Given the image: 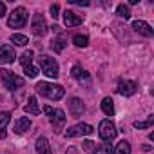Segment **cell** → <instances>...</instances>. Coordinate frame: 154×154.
Instances as JSON below:
<instances>
[{
	"mask_svg": "<svg viewBox=\"0 0 154 154\" xmlns=\"http://www.w3.org/2000/svg\"><path fill=\"white\" fill-rule=\"evenodd\" d=\"M93 154H111V149L107 147V145H100V147H96L94 149V152Z\"/></svg>",
	"mask_w": 154,
	"mask_h": 154,
	"instance_id": "83f0119b",
	"label": "cell"
},
{
	"mask_svg": "<svg viewBox=\"0 0 154 154\" xmlns=\"http://www.w3.org/2000/svg\"><path fill=\"white\" fill-rule=\"evenodd\" d=\"M24 111H26V112H29V114H35V116H38L42 109L38 107V100H36L35 96H31V98L27 100V105L24 107Z\"/></svg>",
	"mask_w": 154,
	"mask_h": 154,
	"instance_id": "e0dca14e",
	"label": "cell"
},
{
	"mask_svg": "<svg viewBox=\"0 0 154 154\" xmlns=\"http://www.w3.org/2000/svg\"><path fill=\"white\" fill-rule=\"evenodd\" d=\"M93 132H94V129L89 123H78V125H74V127H69L65 131V136L67 138H76V136H89Z\"/></svg>",
	"mask_w": 154,
	"mask_h": 154,
	"instance_id": "8992f818",
	"label": "cell"
},
{
	"mask_svg": "<svg viewBox=\"0 0 154 154\" xmlns=\"http://www.w3.org/2000/svg\"><path fill=\"white\" fill-rule=\"evenodd\" d=\"M154 123V116H149L145 122H134V129H149Z\"/></svg>",
	"mask_w": 154,
	"mask_h": 154,
	"instance_id": "d4e9b609",
	"label": "cell"
},
{
	"mask_svg": "<svg viewBox=\"0 0 154 154\" xmlns=\"http://www.w3.org/2000/svg\"><path fill=\"white\" fill-rule=\"evenodd\" d=\"M38 63H40V71L45 74V76H49V78H58V62L54 60V58H51V56H47V54H40L38 56Z\"/></svg>",
	"mask_w": 154,
	"mask_h": 154,
	"instance_id": "7a4b0ae2",
	"label": "cell"
},
{
	"mask_svg": "<svg viewBox=\"0 0 154 154\" xmlns=\"http://www.w3.org/2000/svg\"><path fill=\"white\" fill-rule=\"evenodd\" d=\"M11 114L9 112H0V140H4L8 136V125H9Z\"/></svg>",
	"mask_w": 154,
	"mask_h": 154,
	"instance_id": "5bb4252c",
	"label": "cell"
},
{
	"mask_svg": "<svg viewBox=\"0 0 154 154\" xmlns=\"http://www.w3.org/2000/svg\"><path fill=\"white\" fill-rule=\"evenodd\" d=\"M35 149H36V152H38V154H51L49 140H47L45 136H42V138H38V140H36V143H35Z\"/></svg>",
	"mask_w": 154,
	"mask_h": 154,
	"instance_id": "2e32d148",
	"label": "cell"
},
{
	"mask_svg": "<svg viewBox=\"0 0 154 154\" xmlns=\"http://www.w3.org/2000/svg\"><path fill=\"white\" fill-rule=\"evenodd\" d=\"M98 134H100L102 140L112 141V140L116 138L118 131H116V127H114V123H112L111 120H102V122H100V127H98Z\"/></svg>",
	"mask_w": 154,
	"mask_h": 154,
	"instance_id": "5b68a950",
	"label": "cell"
},
{
	"mask_svg": "<svg viewBox=\"0 0 154 154\" xmlns=\"http://www.w3.org/2000/svg\"><path fill=\"white\" fill-rule=\"evenodd\" d=\"M72 42H74L76 47H85V45L89 44V38H87L85 35H76V36L72 38Z\"/></svg>",
	"mask_w": 154,
	"mask_h": 154,
	"instance_id": "cb8c5ba5",
	"label": "cell"
},
{
	"mask_svg": "<svg viewBox=\"0 0 154 154\" xmlns=\"http://www.w3.org/2000/svg\"><path fill=\"white\" fill-rule=\"evenodd\" d=\"M51 123H53V127L56 129V132L62 131V127H63V123H65V114H63L62 109H54V114L51 116Z\"/></svg>",
	"mask_w": 154,
	"mask_h": 154,
	"instance_id": "4fadbf2b",
	"label": "cell"
},
{
	"mask_svg": "<svg viewBox=\"0 0 154 154\" xmlns=\"http://www.w3.org/2000/svg\"><path fill=\"white\" fill-rule=\"evenodd\" d=\"M17 60V53L11 45H0V63H13Z\"/></svg>",
	"mask_w": 154,
	"mask_h": 154,
	"instance_id": "9c48e42d",
	"label": "cell"
},
{
	"mask_svg": "<svg viewBox=\"0 0 154 154\" xmlns=\"http://www.w3.org/2000/svg\"><path fill=\"white\" fill-rule=\"evenodd\" d=\"M31 31H33V35H36V36H44V35L47 33V26H45L44 15H40V13H35V15H33Z\"/></svg>",
	"mask_w": 154,
	"mask_h": 154,
	"instance_id": "52a82bcc",
	"label": "cell"
},
{
	"mask_svg": "<svg viewBox=\"0 0 154 154\" xmlns=\"http://www.w3.org/2000/svg\"><path fill=\"white\" fill-rule=\"evenodd\" d=\"M27 24V11L26 8H17L11 15H9V20H8V26L13 27V29H20Z\"/></svg>",
	"mask_w": 154,
	"mask_h": 154,
	"instance_id": "277c9868",
	"label": "cell"
},
{
	"mask_svg": "<svg viewBox=\"0 0 154 154\" xmlns=\"http://www.w3.org/2000/svg\"><path fill=\"white\" fill-rule=\"evenodd\" d=\"M29 129H31V120H29V118L22 116L20 120H17V123H15V132H17V134H24V132H27Z\"/></svg>",
	"mask_w": 154,
	"mask_h": 154,
	"instance_id": "9a60e30c",
	"label": "cell"
},
{
	"mask_svg": "<svg viewBox=\"0 0 154 154\" xmlns=\"http://www.w3.org/2000/svg\"><path fill=\"white\" fill-rule=\"evenodd\" d=\"M102 111L107 114V116H112L114 114V103L111 98H103L102 100Z\"/></svg>",
	"mask_w": 154,
	"mask_h": 154,
	"instance_id": "44dd1931",
	"label": "cell"
},
{
	"mask_svg": "<svg viewBox=\"0 0 154 154\" xmlns=\"http://www.w3.org/2000/svg\"><path fill=\"white\" fill-rule=\"evenodd\" d=\"M112 154H131V143H129L127 140H122V141L116 145V149H114Z\"/></svg>",
	"mask_w": 154,
	"mask_h": 154,
	"instance_id": "d6986e66",
	"label": "cell"
},
{
	"mask_svg": "<svg viewBox=\"0 0 154 154\" xmlns=\"http://www.w3.org/2000/svg\"><path fill=\"white\" fill-rule=\"evenodd\" d=\"M33 56H35V54H33V51H31V49H27V51L20 56V63H22V67L31 65V63H33Z\"/></svg>",
	"mask_w": 154,
	"mask_h": 154,
	"instance_id": "603a6c76",
	"label": "cell"
},
{
	"mask_svg": "<svg viewBox=\"0 0 154 154\" xmlns=\"http://www.w3.org/2000/svg\"><path fill=\"white\" fill-rule=\"evenodd\" d=\"M11 44H15V45H18V47H24V45L29 44V38H27L26 35H18V33H15V35L11 36Z\"/></svg>",
	"mask_w": 154,
	"mask_h": 154,
	"instance_id": "ffe728a7",
	"label": "cell"
},
{
	"mask_svg": "<svg viewBox=\"0 0 154 154\" xmlns=\"http://www.w3.org/2000/svg\"><path fill=\"white\" fill-rule=\"evenodd\" d=\"M63 47H65V42H63V40H53V42H51V49H53L54 53H62Z\"/></svg>",
	"mask_w": 154,
	"mask_h": 154,
	"instance_id": "4316f807",
	"label": "cell"
},
{
	"mask_svg": "<svg viewBox=\"0 0 154 154\" xmlns=\"http://www.w3.org/2000/svg\"><path fill=\"white\" fill-rule=\"evenodd\" d=\"M63 22H65L67 27H74V26H80V24H82V17H78L74 11L65 9V11H63Z\"/></svg>",
	"mask_w": 154,
	"mask_h": 154,
	"instance_id": "7c38bea8",
	"label": "cell"
},
{
	"mask_svg": "<svg viewBox=\"0 0 154 154\" xmlns=\"http://www.w3.org/2000/svg\"><path fill=\"white\" fill-rule=\"evenodd\" d=\"M71 4H76V6H89L87 0H71Z\"/></svg>",
	"mask_w": 154,
	"mask_h": 154,
	"instance_id": "1f68e13d",
	"label": "cell"
},
{
	"mask_svg": "<svg viewBox=\"0 0 154 154\" xmlns=\"http://www.w3.org/2000/svg\"><path fill=\"white\" fill-rule=\"evenodd\" d=\"M132 29H134L136 33H140V35L147 36V38H150V36L154 35L152 27H150L147 22H143V20H136V22H132Z\"/></svg>",
	"mask_w": 154,
	"mask_h": 154,
	"instance_id": "8fae6325",
	"label": "cell"
},
{
	"mask_svg": "<svg viewBox=\"0 0 154 154\" xmlns=\"http://www.w3.org/2000/svg\"><path fill=\"white\" fill-rule=\"evenodd\" d=\"M84 149H85L87 152H91V154H93V152H94V149H96V143H93V141H89V140H87V141H84Z\"/></svg>",
	"mask_w": 154,
	"mask_h": 154,
	"instance_id": "f1b7e54d",
	"label": "cell"
},
{
	"mask_svg": "<svg viewBox=\"0 0 154 154\" xmlns=\"http://www.w3.org/2000/svg\"><path fill=\"white\" fill-rule=\"evenodd\" d=\"M49 11H51V17H53V18H58V11H60V8H58V4H53Z\"/></svg>",
	"mask_w": 154,
	"mask_h": 154,
	"instance_id": "f546056e",
	"label": "cell"
},
{
	"mask_svg": "<svg viewBox=\"0 0 154 154\" xmlns=\"http://www.w3.org/2000/svg\"><path fill=\"white\" fill-rule=\"evenodd\" d=\"M24 72H26V76H29V78H36V76H38V67H35L31 63V65L24 67Z\"/></svg>",
	"mask_w": 154,
	"mask_h": 154,
	"instance_id": "484cf974",
	"label": "cell"
},
{
	"mask_svg": "<svg viewBox=\"0 0 154 154\" xmlns=\"http://www.w3.org/2000/svg\"><path fill=\"white\" fill-rule=\"evenodd\" d=\"M69 112H71L74 118L82 116V114L85 112V105H84V102H82L80 98H71V100H69Z\"/></svg>",
	"mask_w": 154,
	"mask_h": 154,
	"instance_id": "30bf717a",
	"label": "cell"
},
{
	"mask_svg": "<svg viewBox=\"0 0 154 154\" xmlns=\"http://www.w3.org/2000/svg\"><path fill=\"white\" fill-rule=\"evenodd\" d=\"M6 15V4L4 2H0V18H2Z\"/></svg>",
	"mask_w": 154,
	"mask_h": 154,
	"instance_id": "d6a6232c",
	"label": "cell"
},
{
	"mask_svg": "<svg viewBox=\"0 0 154 154\" xmlns=\"http://www.w3.org/2000/svg\"><path fill=\"white\" fill-rule=\"evenodd\" d=\"M36 91H38V94H42V96H45V98H49V100H62L63 98V94H65V89L62 87V85H58V84H47V82H38L36 84Z\"/></svg>",
	"mask_w": 154,
	"mask_h": 154,
	"instance_id": "6da1fadb",
	"label": "cell"
},
{
	"mask_svg": "<svg viewBox=\"0 0 154 154\" xmlns=\"http://www.w3.org/2000/svg\"><path fill=\"white\" fill-rule=\"evenodd\" d=\"M116 15L120 17V18H131V9H129V6H125V4H120L118 8H116Z\"/></svg>",
	"mask_w": 154,
	"mask_h": 154,
	"instance_id": "7402d4cb",
	"label": "cell"
},
{
	"mask_svg": "<svg viewBox=\"0 0 154 154\" xmlns=\"http://www.w3.org/2000/svg\"><path fill=\"white\" fill-rule=\"evenodd\" d=\"M71 76H72V78L74 80H89V72L85 71V69H82L80 65H74L72 69H71Z\"/></svg>",
	"mask_w": 154,
	"mask_h": 154,
	"instance_id": "ac0fdd59",
	"label": "cell"
},
{
	"mask_svg": "<svg viewBox=\"0 0 154 154\" xmlns=\"http://www.w3.org/2000/svg\"><path fill=\"white\" fill-rule=\"evenodd\" d=\"M136 91H138V84L132 80H122L118 84V93L122 96H132Z\"/></svg>",
	"mask_w": 154,
	"mask_h": 154,
	"instance_id": "ba28073f",
	"label": "cell"
},
{
	"mask_svg": "<svg viewBox=\"0 0 154 154\" xmlns=\"http://www.w3.org/2000/svg\"><path fill=\"white\" fill-rule=\"evenodd\" d=\"M42 111H44V112H45V114H47V116H49V118H51V116H53V114H54V109H53V107H49V105H45V107H44V109H42Z\"/></svg>",
	"mask_w": 154,
	"mask_h": 154,
	"instance_id": "4dcf8cb0",
	"label": "cell"
},
{
	"mask_svg": "<svg viewBox=\"0 0 154 154\" xmlns=\"http://www.w3.org/2000/svg\"><path fill=\"white\" fill-rule=\"evenodd\" d=\"M0 76H2V82H4V85L9 91H17L20 87H24V78H22V76H18V74H15L13 71L2 69V71H0Z\"/></svg>",
	"mask_w": 154,
	"mask_h": 154,
	"instance_id": "3957f363",
	"label": "cell"
}]
</instances>
